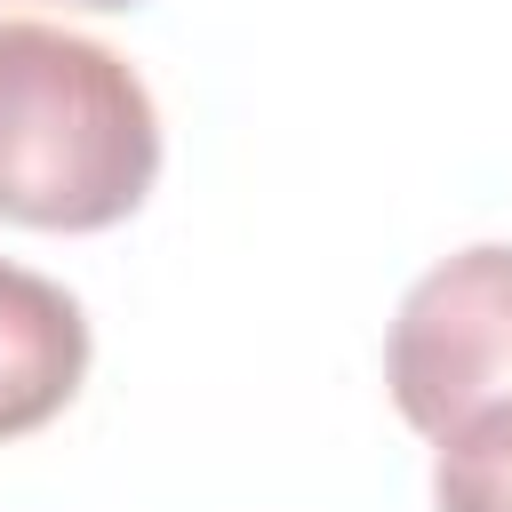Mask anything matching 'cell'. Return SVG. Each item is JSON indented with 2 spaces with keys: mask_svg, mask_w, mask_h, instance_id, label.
Listing matches in <instances>:
<instances>
[{
  "mask_svg": "<svg viewBox=\"0 0 512 512\" xmlns=\"http://www.w3.org/2000/svg\"><path fill=\"white\" fill-rule=\"evenodd\" d=\"M160 176V112L128 56L88 32L0 16V216L104 232Z\"/></svg>",
  "mask_w": 512,
  "mask_h": 512,
  "instance_id": "obj_1",
  "label": "cell"
},
{
  "mask_svg": "<svg viewBox=\"0 0 512 512\" xmlns=\"http://www.w3.org/2000/svg\"><path fill=\"white\" fill-rule=\"evenodd\" d=\"M384 384L392 408L424 432L448 440L488 408H512V248H464L432 264L384 336Z\"/></svg>",
  "mask_w": 512,
  "mask_h": 512,
  "instance_id": "obj_2",
  "label": "cell"
},
{
  "mask_svg": "<svg viewBox=\"0 0 512 512\" xmlns=\"http://www.w3.org/2000/svg\"><path fill=\"white\" fill-rule=\"evenodd\" d=\"M80 376H88V312L56 280L0 264V440L64 416Z\"/></svg>",
  "mask_w": 512,
  "mask_h": 512,
  "instance_id": "obj_3",
  "label": "cell"
},
{
  "mask_svg": "<svg viewBox=\"0 0 512 512\" xmlns=\"http://www.w3.org/2000/svg\"><path fill=\"white\" fill-rule=\"evenodd\" d=\"M432 512H512V408H488L440 440Z\"/></svg>",
  "mask_w": 512,
  "mask_h": 512,
  "instance_id": "obj_4",
  "label": "cell"
},
{
  "mask_svg": "<svg viewBox=\"0 0 512 512\" xmlns=\"http://www.w3.org/2000/svg\"><path fill=\"white\" fill-rule=\"evenodd\" d=\"M64 8H136V0H64Z\"/></svg>",
  "mask_w": 512,
  "mask_h": 512,
  "instance_id": "obj_5",
  "label": "cell"
}]
</instances>
